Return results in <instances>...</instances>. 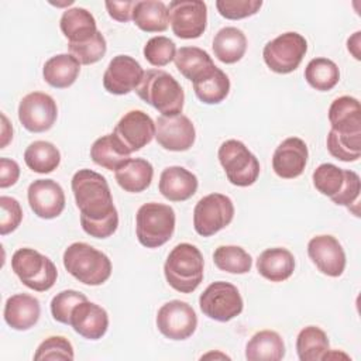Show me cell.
Returning a JSON list of instances; mask_svg holds the SVG:
<instances>
[{
  "instance_id": "6da1fadb",
  "label": "cell",
  "mask_w": 361,
  "mask_h": 361,
  "mask_svg": "<svg viewBox=\"0 0 361 361\" xmlns=\"http://www.w3.org/2000/svg\"><path fill=\"white\" fill-rule=\"evenodd\" d=\"M80 226L94 238H107L118 227V214L106 178L92 169H79L71 180Z\"/></svg>"
},
{
  "instance_id": "7a4b0ae2",
  "label": "cell",
  "mask_w": 361,
  "mask_h": 361,
  "mask_svg": "<svg viewBox=\"0 0 361 361\" xmlns=\"http://www.w3.org/2000/svg\"><path fill=\"white\" fill-rule=\"evenodd\" d=\"M135 93L141 100L158 110L161 116L182 114L185 103L183 89L172 75L162 69L144 72Z\"/></svg>"
},
{
  "instance_id": "3957f363",
  "label": "cell",
  "mask_w": 361,
  "mask_h": 361,
  "mask_svg": "<svg viewBox=\"0 0 361 361\" xmlns=\"http://www.w3.org/2000/svg\"><path fill=\"white\" fill-rule=\"evenodd\" d=\"M203 255L189 243H180L172 248L164 264V275L168 285L180 292L192 293L203 281Z\"/></svg>"
},
{
  "instance_id": "277c9868",
  "label": "cell",
  "mask_w": 361,
  "mask_h": 361,
  "mask_svg": "<svg viewBox=\"0 0 361 361\" xmlns=\"http://www.w3.org/2000/svg\"><path fill=\"white\" fill-rule=\"evenodd\" d=\"M65 269L89 286L104 283L111 275L110 258L87 243H72L62 257Z\"/></svg>"
},
{
  "instance_id": "5b68a950",
  "label": "cell",
  "mask_w": 361,
  "mask_h": 361,
  "mask_svg": "<svg viewBox=\"0 0 361 361\" xmlns=\"http://www.w3.org/2000/svg\"><path fill=\"white\" fill-rule=\"evenodd\" d=\"M313 186L333 203L350 209L358 204L361 180L358 173L350 169H341L334 164H320L312 175Z\"/></svg>"
},
{
  "instance_id": "8992f818",
  "label": "cell",
  "mask_w": 361,
  "mask_h": 361,
  "mask_svg": "<svg viewBox=\"0 0 361 361\" xmlns=\"http://www.w3.org/2000/svg\"><path fill=\"white\" fill-rule=\"evenodd\" d=\"M175 212L169 204L144 203L135 214V234L141 245L158 248L166 244L175 231Z\"/></svg>"
},
{
  "instance_id": "52a82bcc",
  "label": "cell",
  "mask_w": 361,
  "mask_h": 361,
  "mask_svg": "<svg viewBox=\"0 0 361 361\" xmlns=\"http://www.w3.org/2000/svg\"><path fill=\"white\" fill-rule=\"evenodd\" d=\"M11 269L23 285L37 292L49 290L58 278L55 264L34 248H18L11 257Z\"/></svg>"
},
{
  "instance_id": "ba28073f",
  "label": "cell",
  "mask_w": 361,
  "mask_h": 361,
  "mask_svg": "<svg viewBox=\"0 0 361 361\" xmlns=\"http://www.w3.org/2000/svg\"><path fill=\"white\" fill-rule=\"evenodd\" d=\"M217 158L228 182L234 186H251L259 176L261 168L257 157L238 140H227L221 142L217 151Z\"/></svg>"
},
{
  "instance_id": "9c48e42d",
  "label": "cell",
  "mask_w": 361,
  "mask_h": 361,
  "mask_svg": "<svg viewBox=\"0 0 361 361\" xmlns=\"http://www.w3.org/2000/svg\"><path fill=\"white\" fill-rule=\"evenodd\" d=\"M307 52V41L295 31H288L267 42L262 51L267 66L281 75L290 73L298 69Z\"/></svg>"
},
{
  "instance_id": "30bf717a",
  "label": "cell",
  "mask_w": 361,
  "mask_h": 361,
  "mask_svg": "<svg viewBox=\"0 0 361 361\" xmlns=\"http://www.w3.org/2000/svg\"><path fill=\"white\" fill-rule=\"evenodd\" d=\"M199 306L209 319L226 323L243 312L244 302L237 286L230 282L217 281L200 293Z\"/></svg>"
},
{
  "instance_id": "8fae6325",
  "label": "cell",
  "mask_w": 361,
  "mask_h": 361,
  "mask_svg": "<svg viewBox=\"0 0 361 361\" xmlns=\"http://www.w3.org/2000/svg\"><path fill=\"white\" fill-rule=\"evenodd\" d=\"M234 217L233 200L223 193L203 196L193 209V227L202 237H210L226 228Z\"/></svg>"
},
{
  "instance_id": "7c38bea8",
  "label": "cell",
  "mask_w": 361,
  "mask_h": 361,
  "mask_svg": "<svg viewBox=\"0 0 361 361\" xmlns=\"http://www.w3.org/2000/svg\"><path fill=\"white\" fill-rule=\"evenodd\" d=\"M172 32L182 39L199 38L207 25V6L200 0H172L168 6Z\"/></svg>"
},
{
  "instance_id": "4fadbf2b",
  "label": "cell",
  "mask_w": 361,
  "mask_h": 361,
  "mask_svg": "<svg viewBox=\"0 0 361 361\" xmlns=\"http://www.w3.org/2000/svg\"><path fill=\"white\" fill-rule=\"evenodd\" d=\"M157 327L169 340L180 341L189 338L197 327V316L193 307L183 300H169L157 313Z\"/></svg>"
},
{
  "instance_id": "5bb4252c",
  "label": "cell",
  "mask_w": 361,
  "mask_h": 361,
  "mask_svg": "<svg viewBox=\"0 0 361 361\" xmlns=\"http://www.w3.org/2000/svg\"><path fill=\"white\" fill-rule=\"evenodd\" d=\"M58 117L56 102L44 92L25 94L18 104V120L30 133H44L52 128Z\"/></svg>"
},
{
  "instance_id": "9a60e30c",
  "label": "cell",
  "mask_w": 361,
  "mask_h": 361,
  "mask_svg": "<svg viewBox=\"0 0 361 361\" xmlns=\"http://www.w3.org/2000/svg\"><path fill=\"white\" fill-rule=\"evenodd\" d=\"M155 140L164 149L182 152L195 144L196 130L183 114L159 116L155 121Z\"/></svg>"
},
{
  "instance_id": "2e32d148",
  "label": "cell",
  "mask_w": 361,
  "mask_h": 361,
  "mask_svg": "<svg viewBox=\"0 0 361 361\" xmlns=\"http://www.w3.org/2000/svg\"><path fill=\"white\" fill-rule=\"evenodd\" d=\"M144 69L130 55H116L103 73V86L111 94H127L138 87Z\"/></svg>"
},
{
  "instance_id": "e0dca14e",
  "label": "cell",
  "mask_w": 361,
  "mask_h": 361,
  "mask_svg": "<svg viewBox=\"0 0 361 361\" xmlns=\"http://www.w3.org/2000/svg\"><path fill=\"white\" fill-rule=\"evenodd\" d=\"M113 134L130 152H135L152 141L155 123L145 111L130 110L118 120Z\"/></svg>"
},
{
  "instance_id": "ac0fdd59",
  "label": "cell",
  "mask_w": 361,
  "mask_h": 361,
  "mask_svg": "<svg viewBox=\"0 0 361 361\" xmlns=\"http://www.w3.org/2000/svg\"><path fill=\"white\" fill-rule=\"evenodd\" d=\"M307 255L316 268L331 278L340 276L345 269V252L338 240L330 234H320L307 243Z\"/></svg>"
},
{
  "instance_id": "d6986e66",
  "label": "cell",
  "mask_w": 361,
  "mask_h": 361,
  "mask_svg": "<svg viewBox=\"0 0 361 361\" xmlns=\"http://www.w3.org/2000/svg\"><path fill=\"white\" fill-rule=\"evenodd\" d=\"M28 204L39 219L51 220L58 217L65 209V193L62 186L54 179H37L27 190Z\"/></svg>"
},
{
  "instance_id": "ffe728a7",
  "label": "cell",
  "mask_w": 361,
  "mask_h": 361,
  "mask_svg": "<svg viewBox=\"0 0 361 361\" xmlns=\"http://www.w3.org/2000/svg\"><path fill=\"white\" fill-rule=\"evenodd\" d=\"M307 145L299 137L283 140L272 155V169L282 179H295L300 176L307 164Z\"/></svg>"
},
{
  "instance_id": "44dd1931",
  "label": "cell",
  "mask_w": 361,
  "mask_h": 361,
  "mask_svg": "<svg viewBox=\"0 0 361 361\" xmlns=\"http://www.w3.org/2000/svg\"><path fill=\"white\" fill-rule=\"evenodd\" d=\"M69 326L83 338L100 340L109 329V314L102 306L83 300L73 307Z\"/></svg>"
},
{
  "instance_id": "7402d4cb",
  "label": "cell",
  "mask_w": 361,
  "mask_h": 361,
  "mask_svg": "<svg viewBox=\"0 0 361 361\" xmlns=\"http://www.w3.org/2000/svg\"><path fill=\"white\" fill-rule=\"evenodd\" d=\"M4 322L14 330L25 331L37 324L41 316L39 300L28 293L11 295L4 305Z\"/></svg>"
},
{
  "instance_id": "603a6c76",
  "label": "cell",
  "mask_w": 361,
  "mask_h": 361,
  "mask_svg": "<svg viewBox=\"0 0 361 361\" xmlns=\"http://www.w3.org/2000/svg\"><path fill=\"white\" fill-rule=\"evenodd\" d=\"M199 182L195 173L183 166H168L161 172L158 189L169 202H185L197 190Z\"/></svg>"
},
{
  "instance_id": "cb8c5ba5",
  "label": "cell",
  "mask_w": 361,
  "mask_h": 361,
  "mask_svg": "<svg viewBox=\"0 0 361 361\" xmlns=\"http://www.w3.org/2000/svg\"><path fill=\"white\" fill-rule=\"evenodd\" d=\"M257 271L271 282H283L295 271V257L283 247L267 248L257 258Z\"/></svg>"
},
{
  "instance_id": "d4e9b609",
  "label": "cell",
  "mask_w": 361,
  "mask_h": 361,
  "mask_svg": "<svg viewBox=\"0 0 361 361\" xmlns=\"http://www.w3.org/2000/svg\"><path fill=\"white\" fill-rule=\"evenodd\" d=\"M331 130L343 134H361V106L353 96H340L329 107Z\"/></svg>"
},
{
  "instance_id": "484cf974",
  "label": "cell",
  "mask_w": 361,
  "mask_h": 361,
  "mask_svg": "<svg viewBox=\"0 0 361 361\" xmlns=\"http://www.w3.org/2000/svg\"><path fill=\"white\" fill-rule=\"evenodd\" d=\"M116 182L130 193L144 192L152 182L154 168L144 158H130L114 171Z\"/></svg>"
},
{
  "instance_id": "4316f807",
  "label": "cell",
  "mask_w": 361,
  "mask_h": 361,
  "mask_svg": "<svg viewBox=\"0 0 361 361\" xmlns=\"http://www.w3.org/2000/svg\"><path fill=\"white\" fill-rule=\"evenodd\" d=\"M59 28L68 41L73 44L85 42L99 31L93 14L83 7L66 8L61 16Z\"/></svg>"
},
{
  "instance_id": "83f0119b",
  "label": "cell",
  "mask_w": 361,
  "mask_h": 361,
  "mask_svg": "<svg viewBox=\"0 0 361 361\" xmlns=\"http://www.w3.org/2000/svg\"><path fill=\"white\" fill-rule=\"evenodd\" d=\"M192 83L196 97L204 104H219L230 92L228 76L216 65L207 69Z\"/></svg>"
},
{
  "instance_id": "f1b7e54d",
  "label": "cell",
  "mask_w": 361,
  "mask_h": 361,
  "mask_svg": "<svg viewBox=\"0 0 361 361\" xmlns=\"http://www.w3.org/2000/svg\"><path fill=\"white\" fill-rule=\"evenodd\" d=\"M80 72V63L71 54H58L51 56L42 68L44 80L55 89L72 86Z\"/></svg>"
},
{
  "instance_id": "f546056e",
  "label": "cell",
  "mask_w": 361,
  "mask_h": 361,
  "mask_svg": "<svg viewBox=\"0 0 361 361\" xmlns=\"http://www.w3.org/2000/svg\"><path fill=\"white\" fill-rule=\"evenodd\" d=\"M134 24L145 32H162L169 25L168 6L161 0L135 1L133 7Z\"/></svg>"
},
{
  "instance_id": "4dcf8cb0",
  "label": "cell",
  "mask_w": 361,
  "mask_h": 361,
  "mask_svg": "<svg viewBox=\"0 0 361 361\" xmlns=\"http://www.w3.org/2000/svg\"><path fill=\"white\" fill-rule=\"evenodd\" d=\"M285 357V343L274 330L257 331L245 345L248 361H279Z\"/></svg>"
},
{
  "instance_id": "1f68e13d",
  "label": "cell",
  "mask_w": 361,
  "mask_h": 361,
  "mask_svg": "<svg viewBox=\"0 0 361 361\" xmlns=\"http://www.w3.org/2000/svg\"><path fill=\"white\" fill-rule=\"evenodd\" d=\"M214 56L223 63L238 62L247 51V37L237 27H224L213 38Z\"/></svg>"
},
{
  "instance_id": "d6a6232c",
  "label": "cell",
  "mask_w": 361,
  "mask_h": 361,
  "mask_svg": "<svg viewBox=\"0 0 361 361\" xmlns=\"http://www.w3.org/2000/svg\"><path fill=\"white\" fill-rule=\"evenodd\" d=\"M130 154L113 133L99 137L90 147L92 161L107 171H116L130 159Z\"/></svg>"
},
{
  "instance_id": "836d02e7",
  "label": "cell",
  "mask_w": 361,
  "mask_h": 361,
  "mask_svg": "<svg viewBox=\"0 0 361 361\" xmlns=\"http://www.w3.org/2000/svg\"><path fill=\"white\" fill-rule=\"evenodd\" d=\"M330 351L329 337L317 326H306L296 337V353L300 361H319Z\"/></svg>"
},
{
  "instance_id": "e575fe53",
  "label": "cell",
  "mask_w": 361,
  "mask_h": 361,
  "mask_svg": "<svg viewBox=\"0 0 361 361\" xmlns=\"http://www.w3.org/2000/svg\"><path fill=\"white\" fill-rule=\"evenodd\" d=\"M25 165L37 173H51L61 164L59 149L49 141H34L24 151Z\"/></svg>"
},
{
  "instance_id": "d590c367",
  "label": "cell",
  "mask_w": 361,
  "mask_h": 361,
  "mask_svg": "<svg viewBox=\"0 0 361 361\" xmlns=\"http://www.w3.org/2000/svg\"><path fill=\"white\" fill-rule=\"evenodd\" d=\"M173 62L176 69L192 82L214 66L212 56L197 47H180L176 49Z\"/></svg>"
},
{
  "instance_id": "8d00e7d4",
  "label": "cell",
  "mask_w": 361,
  "mask_h": 361,
  "mask_svg": "<svg viewBox=\"0 0 361 361\" xmlns=\"http://www.w3.org/2000/svg\"><path fill=\"white\" fill-rule=\"evenodd\" d=\"M306 82L319 92L331 90L340 80L338 66L329 58H313L305 68Z\"/></svg>"
},
{
  "instance_id": "74e56055",
  "label": "cell",
  "mask_w": 361,
  "mask_h": 361,
  "mask_svg": "<svg viewBox=\"0 0 361 361\" xmlns=\"http://www.w3.org/2000/svg\"><path fill=\"white\" fill-rule=\"evenodd\" d=\"M214 265L228 274H247L252 267L251 255L238 245H220L213 252Z\"/></svg>"
},
{
  "instance_id": "f35d334b",
  "label": "cell",
  "mask_w": 361,
  "mask_h": 361,
  "mask_svg": "<svg viewBox=\"0 0 361 361\" xmlns=\"http://www.w3.org/2000/svg\"><path fill=\"white\" fill-rule=\"evenodd\" d=\"M326 145L336 159L354 162L361 157V134H343L330 128Z\"/></svg>"
},
{
  "instance_id": "ab89813d",
  "label": "cell",
  "mask_w": 361,
  "mask_h": 361,
  "mask_svg": "<svg viewBox=\"0 0 361 361\" xmlns=\"http://www.w3.org/2000/svg\"><path fill=\"white\" fill-rule=\"evenodd\" d=\"M69 54L80 63V65H92L99 62L107 51V44L104 35L97 31L90 39L85 42H68Z\"/></svg>"
},
{
  "instance_id": "60d3db41",
  "label": "cell",
  "mask_w": 361,
  "mask_h": 361,
  "mask_svg": "<svg viewBox=\"0 0 361 361\" xmlns=\"http://www.w3.org/2000/svg\"><path fill=\"white\" fill-rule=\"evenodd\" d=\"M142 52L148 63H151L152 66L161 68L168 65L171 61H173L176 54V45L168 37L157 35L147 41Z\"/></svg>"
},
{
  "instance_id": "b9f144b4",
  "label": "cell",
  "mask_w": 361,
  "mask_h": 361,
  "mask_svg": "<svg viewBox=\"0 0 361 361\" xmlns=\"http://www.w3.org/2000/svg\"><path fill=\"white\" fill-rule=\"evenodd\" d=\"M75 353L71 341L63 336H51L45 338L34 354L35 361L41 360H73Z\"/></svg>"
},
{
  "instance_id": "7bdbcfd3",
  "label": "cell",
  "mask_w": 361,
  "mask_h": 361,
  "mask_svg": "<svg viewBox=\"0 0 361 361\" xmlns=\"http://www.w3.org/2000/svg\"><path fill=\"white\" fill-rule=\"evenodd\" d=\"M83 300H87V298L83 293L73 290V289H66V290L56 293L52 298L51 305H49L51 314H52L54 320H56L58 323H62V324H69L71 313H72L73 307Z\"/></svg>"
},
{
  "instance_id": "ee69618b",
  "label": "cell",
  "mask_w": 361,
  "mask_h": 361,
  "mask_svg": "<svg viewBox=\"0 0 361 361\" xmlns=\"http://www.w3.org/2000/svg\"><path fill=\"white\" fill-rule=\"evenodd\" d=\"M262 0H217L219 14L227 20H241L259 11Z\"/></svg>"
},
{
  "instance_id": "f6af8a7d",
  "label": "cell",
  "mask_w": 361,
  "mask_h": 361,
  "mask_svg": "<svg viewBox=\"0 0 361 361\" xmlns=\"http://www.w3.org/2000/svg\"><path fill=\"white\" fill-rule=\"evenodd\" d=\"M0 234L7 235L13 233L23 220V209L17 199L10 196L0 197Z\"/></svg>"
},
{
  "instance_id": "bcb514c9",
  "label": "cell",
  "mask_w": 361,
  "mask_h": 361,
  "mask_svg": "<svg viewBox=\"0 0 361 361\" xmlns=\"http://www.w3.org/2000/svg\"><path fill=\"white\" fill-rule=\"evenodd\" d=\"M20 178V166L14 159L0 158V188H8L17 183Z\"/></svg>"
},
{
  "instance_id": "7dc6e473",
  "label": "cell",
  "mask_w": 361,
  "mask_h": 361,
  "mask_svg": "<svg viewBox=\"0 0 361 361\" xmlns=\"http://www.w3.org/2000/svg\"><path fill=\"white\" fill-rule=\"evenodd\" d=\"M135 1H106L109 16L120 23H127L133 20V7Z\"/></svg>"
},
{
  "instance_id": "c3c4849f",
  "label": "cell",
  "mask_w": 361,
  "mask_h": 361,
  "mask_svg": "<svg viewBox=\"0 0 361 361\" xmlns=\"http://www.w3.org/2000/svg\"><path fill=\"white\" fill-rule=\"evenodd\" d=\"M360 35H361V31H355L353 34V37L348 38L347 41V49L353 54V56L355 59H360Z\"/></svg>"
},
{
  "instance_id": "681fc988",
  "label": "cell",
  "mask_w": 361,
  "mask_h": 361,
  "mask_svg": "<svg viewBox=\"0 0 361 361\" xmlns=\"http://www.w3.org/2000/svg\"><path fill=\"white\" fill-rule=\"evenodd\" d=\"M1 120H3V124H1V147L0 148H4L8 141L13 138V127L8 124V120L4 114H1Z\"/></svg>"
}]
</instances>
